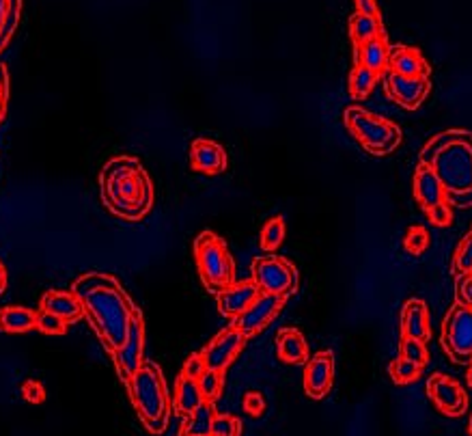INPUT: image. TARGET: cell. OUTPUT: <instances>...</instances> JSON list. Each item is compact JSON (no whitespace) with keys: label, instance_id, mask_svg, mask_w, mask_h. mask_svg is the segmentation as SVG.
Here are the masks:
<instances>
[{"label":"cell","instance_id":"18","mask_svg":"<svg viewBox=\"0 0 472 436\" xmlns=\"http://www.w3.org/2000/svg\"><path fill=\"white\" fill-rule=\"evenodd\" d=\"M274 346H277L278 359L288 363V365H305V363L311 359V355H308V344L300 328H280Z\"/></svg>","mask_w":472,"mask_h":436},{"label":"cell","instance_id":"41","mask_svg":"<svg viewBox=\"0 0 472 436\" xmlns=\"http://www.w3.org/2000/svg\"><path fill=\"white\" fill-rule=\"evenodd\" d=\"M244 411L252 417H260L261 412L266 411V400H263V395L257 393V391H249V393L244 395Z\"/></svg>","mask_w":472,"mask_h":436},{"label":"cell","instance_id":"7","mask_svg":"<svg viewBox=\"0 0 472 436\" xmlns=\"http://www.w3.org/2000/svg\"><path fill=\"white\" fill-rule=\"evenodd\" d=\"M440 344L447 356L458 365L472 363V307L455 303L442 322Z\"/></svg>","mask_w":472,"mask_h":436},{"label":"cell","instance_id":"31","mask_svg":"<svg viewBox=\"0 0 472 436\" xmlns=\"http://www.w3.org/2000/svg\"><path fill=\"white\" fill-rule=\"evenodd\" d=\"M199 387L201 393L207 402H216L222 395V387H224V372L221 370H207L201 374L199 378Z\"/></svg>","mask_w":472,"mask_h":436},{"label":"cell","instance_id":"38","mask_svg":"<svg viewBox=\"0 0 472 436\" xmlns=\"http://www.w3.org/2000/svg\"><path fill=\"white\" fill-rule=\"evenodd\" d=\"M205 370H207V365H205L203 355H201V352H194V355H190L188 359H185L182 374H184V376H188V378L199 380L201 374H203Z\"/></svg>","mask_w":472,"mask_h":436},{"label":"cell","instance_id":"17","mask_svg":"<svg viewBox=\"0 0 472 436\" xmlns=\"http://www.w3.org/2000/svg\"><path fill=\"white\" fill-rule=\"evenodd\" d=\"M414 197H417L419 205L425 212L431 210L434 205L447 201L445 186H442L440 177L436 175V171L431 169L425 162H419L417 171H414Z\"/></svg>","mask_w":472,"mask_h":436},{"label":"cell","instance_id":"16","mask_svg":"<svg viewBox=\"0 0 472 436\" xmlns=\"http://www.w3.org/2000/svg\"><path fill=\"white\" fill-rule=\"evenodd\" d=\"M260 292L261 289L257 288L255 281H235L216 294L218 313L222 318H229V320H235V318L249 309V305L260 296Z\"/></svg>","mask_w":472,"mask_h":436},{"label":"cell","instance_id":"4","mask_svg":"<svg viewBox=\"0 0 472 436\" xmlns=\"http://www.w3.org/2000/svg\"><path fill=\"white\" fill-rule=\"evenodd\" d=\"M134 411L151 434H162L168 426L173 400L168 395L165 372L154 361L145 359L126 383Z\"/></svg>","mask_w":472,"mask_h":436},{"label":"cell","instance_id":"24","mask_svg":"<svg viewBox=\"0 0 472 436\" xmlns=\"http://www.w3.org/2000/svg\"><path fill=\"white\" fill-rule=\"evenodd\" d=\"M37 328V311L26 307H3L0 309V333L22 335Z\"/></svg>","mask_w":472,"mask_h":436},{"label":"cell","instance_id":"43","mask_svg":"<svg viewBox=\"0 0 472 436\" xmlns=\"http://www.w3.org/2000/svg\"><path fill=\"white\" fill-rule=\"evenodd\" d=\"M354 5H356V11H361V14L380 18V9H378V3H375V0H354Z\"/></svg>","mask_w":472,"mask_h":436},{"label":"cell","instance_id":"14","mask_svg":"<svg viewBox=\"0 0 472 436\" xmlns=\"http://www.w3.org/2000/svg\"><path fill=\"white\" fill-rule=\"evenodd\" d=\"M335 355L322 350L305 363V391L311 400H324L333 389Z\"/></svg>","mask_w":472,"mask_h":436},{"label":"cell","instance_id":"5","mask_svg":"<svg viewBox=\"0 0 472 436\" xmlns=\"http://www.w3.org/2000/svg\"><path fill=\"white\" fill-rule=\"evenodd\" d=\"M193 251L196 270L207 292L216 296L235 283V260L221 236L205 229L194 238Z\"/></svg>","mask_w":472,"mask_h":436},{"label":"cell","instance_id":"45","mask_svg":"<svg viewBox=\"0 0 472 436\" xmlns=\"http://www.w3.org/2000/svg\"><path fill=\"white\" fill-rule=\"evenodd\" d=\"M3 14H5V0H0V26H3Z\"/></svg>","mask_w":472,"mask_h":436},{"label":"cell","instance_id":"42","mask_svg":"<svg viewBox=\"0 0 472 436\" xmlns=\"http://www.w3.org/2000/svg\"><path fill=\"white\" fill-rule=\"evenodd\" d=\"M7 102H9V76L5 65H0V121L5 119L7 113Z\"/></svg>","mask_w":472,"mask_h":436},{"label":"cell","instance_id":"46","mask_svg":"<svg viewBox=\"0 0 472 436\" xmlns=\"http://www.w3.org/2000/svg\"><path fill=\"white\" fill-rule=\"evenodd\" d=\"M466 378H468V387H472V363H470V370H468V376H466Z\"/></svg>","mask_w":472,"mask_h":436},{"label":"cell","instance_id":"9","mask_svg":"<svg viewBox=\"0 0 472 436\" xmlns=\"http://www.w3.org/2000/svg\"><path fill=\"white\" fill-rule=\"evenodd\" d=\"M110 356L123 384L134 376V372L138 370L140 363L145 361V318L138 307L134 309L132 324H130V331H127L126 342H123L121 348L112 352Z\"/></svg>","mask_w":472,"mask_h":436},{"label":"cell","instance_id":"33","mask_svg":"<svg viewBox=\"0 0 472 436\" xmlns=\"http://www.w3.org/2000/svg\"><path fill=\"white\" fill-rule=\"evenodd\" d=\"M453 272L458 275H470L472 272V232L459 242L458 251H455L453 260Z\"/></svg>","mask_w":472,"mask_h":436},{"label":"cell","instance_id":"22","mask_svg":"<svg viewBox=\"0 0 472 436\" xmlns=\"http://www.w3.org/2000/svg\"><path fill=\"white\" fill-rule=\"evenodd\" d=\"M205 398L203 393H201V387H199V380L194 378H188V376H177L175 380V398H173V408H175V412L179 417H188L193 415V412L203 404Z\"/></svg>","mask_w":472,"mask_h":436},{"label":"cell","instance_id":"13","mask_svg":"<svg viewBox=\"0 0 472 436\" xmlns=\"http://www.w3.org/2000/svg\"><path fill=\"white\" fill-rule=\"evenodd\" d=\"M427 395L434 402L440 412L447 417H459L464 415L468 408V395L459 387L458 380L445 376V374H434L427 380Z\"/></svg>","mask_w":472,"mask_h":436},{"label":"cell","instance_id":"27","mask_svg":"<svg viewBox=\"0 0 472 436\" xmlns=\"http://www.w3.org/2000/svg\"><path fill=\"white\" fill-rule=\"evenodd\" d=\"M382 74H378V71H373V70H369V67L356 63V67H354L352 74H350V95H352V100L369 98V93L373 91L375 85H378V78Z\"/></svg>","mask_w":472,"mask_h":436},{"label":"cell","instance_id":"15","mask_svg":"<svg viewBox=\"0 0 472 436\" xmlns=\"http://www.w3.org/2000/svg\"><path fill=\"white\" fill-rule=\"evenodd\" d=\"M227 152L212 138H194L190 145V169L203 175H221L227 169Z\"/></svg>","mask_w":472,"mask_h":436},{"label":"cell","instance_id":"2","mask_svg":"<svg viewBox=\"0 0 472 436\" xmlns=\"http://www.w3.org/2000/svg\"><path fill=\"white\" fill-rule=\"evenodd\" d=\"M99 197L119 221H145L154 210V180L138 158L115 156L99 171Z\"/></svg>","mask_w":472,"mask_h":436},{"label":"cell","instance_id":"23","mask_svg":"<svg viewBox=\"0 0 472 436\" xmlns=\"http://www.w3.org/2000/svg\"><path fill=\"white\" fill-rule=\"evenodd\" d=\"M389 42L386 37H375L369 39V42L356 46V63H361L369 70L378 71V74H384L389 70Z\"/></svg>","mask_w":472,"mask_h":436},{"label":"cell","instance_id":"32","mask_svg":"<svg viewBox=\"0 0 472 436\" xmlns=\"http://www.w3.org/2000/svg\"><path fill=\"white\" fill-rule=\"evenodd\" d=\"M399 355L406 356L408 361L417 363V365H420V367H425L427 361H430L427 342H420V339H414V337H401V344H399Z\"/></svg>","mask_w":472,"mask_h":436},{"label":"cell","instance_id":"6","mask_svg":"<svg viewBox=\"0 0 472 436\" xmlns=\"http://www.w3.org/2000/svg\"><path fill=\"white\" fill-rule=\"evenodd\" d=\"M343 124L364 152L373 156L392 154L403 138L401 130L392 121L371 113L363 106H347L343 110Z\"/></svg>","mask_w":472,"mask_h":436},{"label":"cell","instance_id":"10","mask_svg":"<svg viewBox=\"0 0 472 436\" xmlns=\"http://www.w3.org/2000/svg\"><path fill=\"white\" fill-rule=\"evenodd\" d=\"M285 303H288V299H283V296L260 292V296L249 305V309L231 320V324H235L249 339L257 337V335L266 331L269 324L274 322V318L278 316Z\"/></svg>","mask_w":472,"mask_h":436},{"label":"cell","instance_id":"36","mask_svg":"<svg viewBox=\"0 0 472 436\" xmlns=\"http://www.w3.org/2000/svg\"><path fill=\"white\" fill-rule=\"evenodd\" d=\"M403 247H406L410 255L425 253L427 247H430V233H427L423 227H412L408 232L406 240H403Z\"/></svg>","mask_w":472,"mask_h":436},{"label":"cell","instance_id":"25","mask_svg":"<svg viewBox=\"0 0 472 436\" xmlns=\"http://www.w3.org/2000/svg\"><path fill=\"white\" fill-rule=\"evenodd\" d=\"M350 37L354 46H361V43L375 37H386L384 26H382V18H375V15H367V14H361V11H356V14L350 18Z\"/></svg>","mask_w":472,"mask_h":436},{"label":"cell","instance_id":"30","mask_svg":"<svg viewBox=\"0 0 472 436\" xmlns=\"http://www.w3.org/2000/svg\"><path fill=\"white\" fill-rule=\"evenodd\" d=\"M20 7H22V0H5L3 26H0V50L7 46L11 35H14L15 26H18Z\"/></svg>","mask_w":472,"mask_h":436},{"label":"cell","instance_id":"19","mask_svg":"<svg viewBox=\"0 0 472 436\" xmlns=\"http://www.w3.org/2000/svg\"><path fill=\"white\" fill-rule=\"evenodd\" d=\"M401 335L403 337H414L420 342H427L431 335L430 327V309L425 300L410 299L401 309Z\"/></svg>","mask_w":472,"mask_h":436},{"label":"cell","instance_id":"8","mask_svg":"<svg viewBox=\"0 0 472 436\" xmlns=\"http://www.w3.org/2000/svg\"><path fill=\"white\" fill-rule=\"evenodd\" d=\"M252 281L261 292L278 294L289 299L297 292V270L289 260L277 255H261L252 260Z\"/></svg>","mask_w":472,"mask_h":436},{"label":"cell","instance_id":"26","mask_svg":"<svg viewBox=\"0 0 472 436\" xmlns=\"http://www.w3.org/2000/svg\"><path fill=\"white\" fill-rule=\"evenodd\" d=\"M213 415H216V406H213V402L205 400L203 404L196 408L193 415L185 417L182 434L184 436H207V434H212Z\"/></svg>","mask_w":472,"mask_h":436},{"label":"cell","instance_id":"48","mask_svg":"<svg viewBox=\"0 0 472 436\" xmlns=\"http://www.w3.org/2000/svg\"><path fill=\"white\" fill-rule=\"evenodd\" d=\"M470 275H472V272H470Z\"/></svg>","mask_w":472,"mask_h":436},{"label":"cell","instance_id":"29","mask_svg":"<svg viewBox=\"0 0 472 436\" xmlns=\"http://www.w3.org/2000/svg\"><path fill=\"white\" fill-rule=\"evenodd\" d=\"M420 370H423V367L417 365V363L408 361L406 356L399 355V359H395V361L391 363L389 374H391L392 383H395V384H410V383H414V380L419 378Z\"/></svg>","mask_w":472,"mask_h":436},{"label":"cell","instance_id":"47","mask_svg":"<svg viewBox=\"0 0 472 436\" xmlns=\"http://www.w3.org/2000/svg\"><path fill=\"white\" fill-rule=\"evenodd\" d=\"M468 432L472 434V417H470V423H468Z\"/></svg>","mask_w":472,"mask_h":436},{"label":"cell","instance_id":"12","mask_svg":"<svg viewBox=\"0 0 472 436\" xmlns=\"http://www.w3.org/2000/svg\"><path fill=\"white\" fill-rule=\"evenodd\" d=\"M246 339L249 337H246L235 324H229L227 328H222V331L218 333L203 350H201V355H203L205 359V365L210 367V370L227 372L235 363V359L240 356Z\"/></svg>","mask_w":472,"mask_h":436},{"label":"cell","instance_id":"40","mask_svg":"<svg viewBox=\"0 0 472 436\" xmlns=\"http://www.w3.org/2000/svg\"><path fill=\"white\" fill-rule=\"evenodd\" d=\"M455 296H458V303L472 307V275H458Z\"/></svg>","mask_w":472,"mask_h":436},{"label":"cell","instance_id":"34","mask_svg":"<svg viewBox=\"0 0 472 436\" xmlns=\"http://www.w3.org/2000/svg\"><path fill=\"white\" fill-rule=\"evenodd\" d=\"M67 327H70V324H67L63 318L54 316L52 311H37V331H42L43 335H65Z\"/></svg>","mask_w":472,"mask_h":436},{"label":"cell","instance_id":"3","mask_svg":"<svg viewBox=\"0 0 472 436\" xmlns=\"http://www.w3.org/2000/svg\"><path fill=\"white\" fill-rule=\"evenodd\" d=\"M420 162L440 177L451 208H472V132L445 130L436 134L420 152Z\"/></svg>","mask_w":472,"mask_h":436},{"label":"cell","instance_id":"20","mask_svg":"<svg viewBox=\"0 0 472 436\" xmlns=\"http://www.w3.org/2000/svg\"><path fill=\"white\" fill-rule=\"evenodd\" d=\"M39 309L52 311L54 316L63 318L67 324H74L84 318L78 296L74 292H61V289H48L39 300Z\"/></svg>","mask_w":472,"mask_h":436},{"label":"cell","instance_id":"11","mask_svg":"<svg viewBox=\"0 0 472 436\" xmlns=\"http://www.w3.org/2000/svg\"><path fill=\"white\" fill-rule=\"evenodd\" d=\"M382 76H384L386 98L406 110H417L431 91L430 76H403L392 70H386Z\"/></svg>","mask_w":472,"mask_h":436},{"label":"cell","instance_id":"35","mask_svg":"<svg viewBox=\"0 0 472 436\" xmlns=\"http://www.w3.org/2000/svg\"><path fill=\"white\" fill-rule=\"evenodd\" d=\"M212 434L213 436H240L241 434V422L233 415H221L216 412L212 422Z\"/></svg>","mask_w":472,"mask_h":436},{"label":"cell","instance_id":"44","mask_svg":"<svg viewBox=\"0 0 472 436\" xmlns=\"http://www.w3.org/2000/svg\"><path fill=\"white\" fill-rule=\"evenodd\" d=\"M7 283H9V277H7V268H5L3 261H0V294L7 289Z\"/></svg>","mask_w":472,"mask_h":436},{"label":"cell","instance_id":"37","mask_svg":"<svg viewBox=\"0 0 472 436\" xmlns=\"http://www.w3.org/2000/svg\"><path fill=\"white\" fill-rule=\"evenodd\" d=\"M427 216H430V221L434 223L436 227H447L451 225L453 221V212H451V205L447 204V201H442V204L434 205L431 210H427Z\"/></svg>","mask_w":472,"mask_h":436},{"label":"cell","instance_id":"1","mask_svg":"<svg viewBox=\"0 0 472 436\" xmlns=\"http://www.w3.org/2000/svg\"><path fill=\"white\" fill-rule=\"evenodd\" d=\"M71 292L80 300L84 318L91 324L104 350L112 355L121 348L137 309L123 285L106 272H87L71 283Z\"/></svg>","mask_w":472,"mask_h":436},{"label":"cell","instance_id":"21","mask_svg":"<svg viewBox=\"0 0 472 436\" xmlns=\"http://www.w3.org/2000/svg\"><path fill=\"white\" fill-rule=\"evenodd\" d=\"M389 70L403 76H430V63L417 48L410 46L389 48Z\"/></svg>","mask_w":472,"mask_h":436},{"label":"cell","instance_id":"28","mask_svg":"<svg viewBox=\"0 0 472 436\" xmlns=\"http://www.w3.org/2000/svg\"><path fill=\"white\" fill-rule=\"evenodd\" d=\"M285 233H288V225L280 216L269 218V221L261 229V249L269 253V251H277L283 244Z\"/></svg>","mask_w":472,"mask_h":436},{"label":"cell","instance_id":"39","mask_svg":"<svg viewBox=\"0 0 472 436\" xmlns=\"http://www.w3.org/2000/svg\"><path fill=\"white\" fill-rule=\"evenodd\" d=\"M22 398L31 402V404H42V402L46 400V389H43L37 380H26V383L22 384Z\"/></svg>","mask_w":472,"mask_h":436}]
</instances>
